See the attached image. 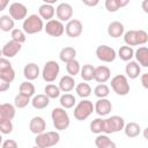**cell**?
Returning a JSON list of instances; mask_svg holds the SVG:
<instances>
[{"label": "cell", "mask_w": 148, "mask_h": 148, "mask_svg": "<svg viewBox=\"0 0 148 148\" xmlns=\"http://www.w3.org/2000/svg\"><path fill=\"white\" fill-rule=\"evenodd\" d=\"M51 118H52L54 128L58 131L67 130L71 124L69 116H68L66 109H64V108H54L51 112Z\"/></svg>", "instance_id": "1"}, {"label": "cell", "mask_w": 148, "mask_h": 148, "mask_svg": "<svg viewBox=\"0 0 148 148\" xmlns=\"http://www.w3.org/2000/svg\"><path fill=\"white\" fill-rule=\"evenodd\" d=\"M44 29V22L37 14H31L23 20L22 30L28 35H35Z\"/></svg>", "instance_id": "2"}, {"label": "cell", "mask_w": 148, "mask_h": 148, "mask_svg": "<svg viewBox=\"0 0 148 148\" xmlns=\"http://www.w3.org/2000/svg\"><path fill=\"white\" fill-rule=\"evenodd\" d=\"M60 141V134L56 131L50 132H43L39 134H36L35 143L38 148H49L52 146H56Z\"/></svg>", "instance_id": "3"}, {"label": "cell", "mask_w": 148, "mask_h": 148, "mask_svg": "<svg viewBox=\"0 0 148 148\" xmlns=\"http://www.w3.org/2000/svg\"><path fill=\"white\" fill-rule=\"evenodd\" d=\"M92 112H94V104H92V102L89 101V99L82 98L76 104V106L74 108L73 114H74V118L76 120L82 121V120H86Z\"/></svg>", "instance_id": "4"}, {"label": "cell", "mask_w": 148, "mask_h": 148, "mask_svg": "<svg viewBox=\"0 0 148 148\" xmlns=\"http://www.w3.org/2000/svg\"><path fill=\"white\" fill-rule=\"evenodd\" d=\"M125 126V120L120 116H111L106 119H103V133L112 134L120 132Z\"/></svg>", "instance_id": "5"}, {"label": "cell", "mask_w": 148, "mask_h": 148, "mask_svg": "<svg viewBox=\"0 0 148 148\" xmlns=\"http://www.w3.org/2000/svg\"><path fill=\"white\" fill-rule=\"evenodd\" d=\"M111 88H112V90L117 95H119V96H126L130 92V89H131L127 76H125L123 74L114 75L111 79Z\"/></svg>", "instance_id": "6"}, {"label": "cell", "mask_w": 148, "mask_h": 148, "mask_svg": "<svg viewBox=\"0 0 148 148\" xmlns=\"http://www.w3.org/2000/svg\"><path fill=\"white\" fill-rule=\"evenodd\" d=\"M60 73V66L57 61L54 60H49L45 62L43 69H42V76L43 80L47 83H51L53 81H56V79L58 77Z\"/></svg>", "instance_id": "7"}, {"label": "cell", "mask_w": 148, "mask_h": 148, "mask_svg": "<svg viewBox=\"0 0 148 148\" xmlns=\"http://www.w3.org/2000/svg\"><path fill=\"white\" fill-rule=\"evenodd\" d=\"M44 30L51 37H61L65 32V25L58 18H51L44 25Z\"/></svg>", "instance_id": "8"}, {"label": "cell", "mask_w": 148, "mask_h": 148, "mask_svg": "<svg viewBox=\"0 0 148 148\" xmlns=\"http://www.w3.org/2000/svg\"><path fill=\"white\" fill-rule=\"evenodd\" d=\"M96 57L103 62H112L117 57V52L113 47L108 45H99L96 49Z\"/></svg>", "instance_id": "9"}, {"label": "cell", "mask_w": 148, "mask_h": 148, "mask_svg": "<svg viewBox=\"0 0 148 148\" xmlns=\"http://www.w3.org/2000/svg\"><path fill=\"white\" fill-rule=\"evenodd\" d=\"M83 25L82 22L77 18H71L67 21V24L65 25V32L71 38H76L82 34Z\"/></svg>", "instance_id": "10"}, {"label": "cell", "mask_w": 148, "mask_h": 148, "mask_svg": "<svg viewBox=\"0 0 148 148\" xmlns=\"http://www.w3.org/2000/svg\"><path fill=\"white\" fill-rule=\"evenodd\" d=\"M9 16L14 20V21H21V20H24L27 17V14H28V8L21 3V2H13L10 6H9Z\"/></svg>", "instance_id": "11"}, {"label": "cell", "mask_w": 148, "mask_h": 148, "mask_svg": "<svg viewBox=\"0 0 148 148\" xmlns=\"http://www.w3.org/2000/svg\"><path fill=\"white\" fill-rule=\"evenodd\" d=\"M56 15H57V18L59 21L67 22L73 16V7L67 2L59 3L58 7L56 8Z\"/></svg>", "instance_id": "12"}, {"label": "cell", "mask_w": 148, "mask_h": 148, "mask_svg": "<svg viewBox=\"0 0 148 148\" xmlns=\"http://www.w3.org/2000/svg\"><path fill=\"white\" fill-rule=\"evenodd\" d=\"M22 49V44L18 43V42H15V40H9L7 42L2 49H1V52H2V56L6 57V58H14Z\"/></svg>", "instance_id": "13"}, {"label": "cell", "mask_w": 148, "mask_h": 148, "mask_svg": "<svg viewBox=\"0 0 148 148\" xmlns=\"http://www.w3.org/2000/svg\"><path fill=\"white\" fill-rule=\"evenodd\" d=\"M111 110H112V104H111V102L106 97L98 98V101L94 105V111L98 116H102V117L108 116L111 112Z\"/></svg>", "instance_id": "14"}, {"label": "cell", "mask_w": 148, "mask_h": 148, "mask_svg": "<svg viewBox=\"0 0 148 148\" xmlns=\"http://www.w3.org/2000/svg\"><path fill=\"white\" fill-rule=\"evenodd\" d=\"M29 130L32 134H39L43 133L46 130V121L44 120L43 117L36 116L34 118H31L30 123H29Z\"/></svg>", "instance_id": "15"}, {"label": "cell", "mask_w": 148, "mask_h": 148, "mask_svg": "<svg viewBox=\"0 0 148 148\" xmlns=\"http://www.w3.org/2000/svg\"><path fill=\"white\" fill-rule=\"evenodd\" d=\"M111 77V71L108 66H98L95 67V73H94V80L98 83H105L109 81Z\"/></svg>", "instance_id": "16"}, {"label": "cell", "mask_w": 148, "mask_h": 148, "mask_svg": "<svg viewBox=\"0 0 148 148\" xmlns=\"http://www.w3.org/2000/svg\"><path fill=\"white\" fill-rule=\"evenodd\" d=\"M16 114L15 105L10 103H2L0 104V121L1 120H13Z\"/></svg>", "instance_id": "17"}, {"label": "cell", "mask_w": 148, "mask_h": 148, "mask_svg": "<svg viewBox=\"0 0 148 148\" xmlns=\"http://www.w3.org/2000/svg\"><path fill=\"white\" fill-rule=\"evenodd\" d=\"M40 74V71H39V67L37 64L35 62H29L24 66L23 68V75L24 77L28 80V81H34L36 80Z\"/></svg>", "instance_id": "18"}, {"label": "cell", "mask_w": 148, "mask_h": 148, "mask_svg": "<svg viewBox=\"0 0 148 148\" xmlns=\"http://www.w3.org/2000/svg\"><path fill=\"white\" fill-rule=\"evenodd\" d=\"M125 28L124 24L119 21H113L108 25V35L113 38H119L124 35Z\"/></svg>", "instance_id": "19"}, {"label": "cell", "mask_w": 148, "mask_h": 148, "mask_svg": "<svg viewBox=\"0 0 148 148\" xmlns=\"http://www.w3.org/2000/svg\"><path fill=\"white\" fill-rule=\"evenodd\" d=\"M31 105L37 109V110H42L49 106L50 104V98L45 95V94H39V95H34L32 98L30 99Z\"/></svg>", "instance_id": "20"}, {"label": "cell", "mask_w": 148, "mask_h": 148, "mask_svg": "<svg viewBox=\"0 0 148 148\" xmlns=\"http://www.w3.org/2000/svg\"><path fill=\"white\" fill-rule=\"evenodd\" d=\"M38 15L42 17V20L49 21V20L53 18V16L56 15V8L53 7V5L43 3L38 8Z\"/></svg>", "instance_id": "21"}, {"label": "cell", "mask_w": 148, "mask_h": 148, "mask_svg": "<svg viewBox=\"0 0 148 148\" xmlns=\"http://www.w3.org/2000/svg\"><path fill=\"white\" fill-rule=\"evenodd\" d=\"M125 72H126L127 77L134 80V79L139 77V75L141 73V66L136 61L130 60V61H127V65L125 67Z\"/></svg>", "instance_id": "22"}, {"label": "cell", "mask_w": 148, "mask_h": 148, "mask_svg": "<svg viewBox=\"0 0 148 148\" xmlns=\"http://www.w3.org/2000/svg\"><path fill=\"white\" fill-rule=\"evenodd\" d=\"M58 87L62 92H69L75 88V80L71 75H64L60 79Z\"/></svg>", "instance_id": "23"}, {"label": "cell", "mask_w": 148, "mask_h": 148, "mask_svg": "<svg viewBox=\"0 0 148 148\" xmlns=\"http://www.w3.org/2000/svg\"><path fill=\"white\" fill-rule=\"evenodd\" d=\"M95 146L97 148H116V143L106 134H97L95 139Z\"/></svg>", "instance_id": "24"}, {"label": "cell", "mask_w": 148, "mask_h": 148, "mask_svg": "<svg viewBox=\"0 0 148 148\" xmlns=\"http://www.w3.org/2000/svg\"><path fill=\"white\" fill-rule=\"evenodd\" d=\"M123 130H124V132H125V135H126L127 138H131V139L139 136L140 133H141V127H140V125L136 124V123H134V121H131V123L125 124V126H124Z\"/></svg>", "instance_id": "25"}, {"label": "cell", "mask_w": 148, "mask_h": 148, "mask_svg": "<svg viewBox=\"0 0 148 148\" xmlns=\"http://www.w3.org/2000/svg\"><path fill=\"white\" fill-rule=\"evenodd\" d=\"M134 57L139 65L148 67V49L146 46H140L136 51H134Z\"/></svg>", "instance_id": "26"}, {"label": "cell", "mask_w": 148, "mask_h": 148, "mask_svg": "<svg viewBox=\"0 0 148 148\" xmlns=\"http://www.w3.org/2000/svg\"><path fill=\"white\" fill-rule=\"evenodd\" d=\"M76 57V50L72 46H66L64 49H61L60 53H59V58L62 62H68L73 59H75Z\"/></svg>", "instance_id": "27"}, {"label": "cell", "mask_w": 148, "mask_h": 148, "mask_svg": "<svg viewBox=\"0 0 148 148\" xmlns=\"http://www.w3.org/2000/svg\"><path fill=\"white\" fill-rule=\"evenodd\" d=\"M59 103L61 105V108L64 109H72L75 103H76V99H75V96L69 94V92H66L61 96H59Z\"/></svg>", "instance_id": "28"}, {"label": "cell", "mask_w": 148, "mask_h": 148, "mask_svg": "<svg viewBox=\"0 0 148 148\" xmlns=\"http://www.w3.org/2000/svg\"><path fill=\"white\" fill-rule=\"evenodd\" d=\"M94 73H95V67L90 64L83 65L80 69V75H81L82 80L86 81V82H89V81L94 80Z\"/></svg>", "instance_id": "29"}, {"label": "cell", "mask_w": 148, "mask_h": 148, "mask_svg": "<svg viewBox=\"0 0 148 148\" xmlns=\"http://www.w3.org/2000/svg\"><path fill=\"white\" fill-rule=\"evenodd\" d=\"M15 21L9 15H1L0 16V30L3 32H9L14 29Z\"/></svg>", "instance_id": "30"}, {"label": "cell", "mask_w": 148, "mask_h": 148, "mask_svg": "<svg viewBox=\"0 0 148 148\" xmlns=\"http://www.w3.org/2000/svg\"><path fill=\"white\" fill-rule=\"evenodd\" d=\"M75 92L79 97L81 98H87L90 96L91 94V87L84 81V82H81V83H77L75 86Z\"/></svg>", "instance_id": "31"}, {"label": "cell", "mask_w": 148, "mask_h": 148, "mask_svg": "<svg viewBox=\"0 0 148 148\" xmlns=\"http://www.w3.org/2000/svg\"><path fill=\"white\" fill-rule=\"evenodd\" d=\"M124 42L128 46H136V45H139L138 30H128V31L124 32Z\"/></svg>", "instance_id": "32"}, {"label": "cell", "mask_w": 148, "mask_h": 148, "mask_svg": "<svg viewBox=\"0 0 148 148\" xmlns=\"http://www.w3.org/2000/svg\"><path fill=\"white\" fill-rule=\"evenodd\" d=\"M118 57L123 61H130V60H132V58L134 57V50H133V47L132 46H128V45L120 46V49L118 50Z\"/></svg>", "instance_id": "33"}, {"label": "cell", "mask_w": 148, "mask_h": 148, "mask_svg": "<svg viewBox=\"0 0 148 148\" xmlns=\"http://www.w3.org/2000/svg\"><path fill=\"white\" fill-rule=\"evenodd\" d=\"M35 91H36L35 86L30 81H24L20 84V94H22V95H25L31 98L35 95Z\"/></svg>", "instance_id": "34"}, {"label": "cell", "mask_w": 148, "mask_h": 148, "mask_svg": "<svg viewBox=\"0 0 148 148\" xmlns=\"http://www.w3.org/2000/svg\"><path fill=\"white\" fill-rule=\"evenodd\" d=\"M80 69H81V65L76 59H73V60L66 62V71H67L68 75L74 77L75 75H77L80 73Z\"/></svg>", "instance_id": "35"}, {"label": "cell", "mask_w": 148, "mask_h": 148, "mask_svg": "<svg viewBox=\"0 0 148 148\" xmlns=\"http://www.w3.org/2000/svg\"><path fill=\"white\" fill-rule=\"evenodd\" d=\"M44 92L51 99V98H58L60 96V94H61V90L59 89L58 86H56L53 83H50L44 88Z\"/></svg>", "instance_id": "36"}, {"label": "cell", "mask_w": 148, "mask_h": 148, "mask_svg": "<svg viewBox=\"0 0 148 148\" xmlns=\"http://www.w3.org/2000/svg\"><path fill=\"white\" fill-rule=\"evenodd\" d=\"M110 94V88L105 84V83H99L95 87L94 89V95L98 98H104V97H108Z\"/></svg>", "instance_id": "37"}, {"label": "cell", "mask_w": 148, "mask_h": 148, "mask_svg": "<svg viewBox=\"0 0 148 148\" xmlns=\"http://www.w3.org/2000/svg\"><path fill=\"white\" fill-rule=\"evenodd\" d=\"M30 103V97H28V96H25V95H22V94H17L16 96H15V98H14V105H15V108H17V109H23V108H25L28 104Z\"/></svg>", "instance_id": "38"}, {"label": "cell", "mask_w": 148, "mask_h": 148, "mask_svg": "<svg viewBox=\"0 0 148 148\" xmlns=\"http://www.w3.org/2000/svg\"><path fill=\"white\" fill-rule=\"evenodd\" d=\"M90 132L94 133V134H99V133H103V119L102 118H96L94 119L90 125Z\"/></svg>", "instance_id": "39"}, {"label": "cell", "mask_w": 148, "mask_h": 148, "mask_svg": "<svg viewBox=\"0 0 148 148\" xmlns=\"http://www.w3.org/2000/svg\"><path fill=\"white\" fill-rule=\"evenodd\" d=\"M10 36H12V39L15 40V42H18V43H24L27 37H25V32L22 30V29H13L10 31Z\"/></svg>", "instance_id": "40"}, {"label": "cell", "mask_w": 148, "mask_h": 148, "mask_svg": "<svg viewBox=\"0 0 148 148\" xmlns=\"http://www.w3.org/2000/svg\"><path fill=\"white\" fill-rule=\"evenodd\" d=\"M13 132V123L12 120H1L0 121V133L1 134H10Z\"/></svg>", "instance_id": "41"}, {"label": "cell", "mask_w": 148, "mask_h": 148, "mask_svg": "<svg viewBox=\"0 0 148 148\" xmlns=\"http://www.w3.org/2000/svg\"><path fill=\"white\" fill-rule=\"evenodd\" d=\"M0 75H1L3 79H6L7 81H9V82L12 83V82L14 81V79H15V71L13 69V67H9V68H7V69L0 72Z\"/></svg>", "instance_id": "42"}, {"label": "cell", "mask_w": 148, "mask_h": 148, "mask_svg": "<svg viewBox=\"0 0 148 148\" xmlns=\"http://www.w3.org/2000/svg\"><path fill=\"white\" fill-rule=\"evenodd\" d=\"M104 6H105V9L108 12H110V13H114L120 8L118 2H117V0H105Z\"/></svg>", "instance_id": "43"}, {"label": "cell", "mask_w": 148, "mask_h": 148, "mask_svg": "<svg viewBox=\"0 0 148 148\" xmlns=\"http://www.w3.org/2000/svg\"><path fill=\"white\" fill-rule=\"evenodd\" d=\"M9 67H12V64H10V61L8 60V58H6V57H3V56L0 57V72L7 69V68H9Z\"/></svg>", "instance_id": "44"}, {"label": "cell", "mask_w": 148, "mask_h": 148, "mask_svg": "<svg viewBox=\"0 0 148 148\" xmlns=\"http://www.w3.org/2000/svg\"><path fill=\"white\" fill-rule=\"evenodd\" d=\"M10 87V82L7 81L6 79H3L1 75H0V92H3V91H7Z\"/></svg>", "instance_id": "45"}, {"label": "cell", "mask_w": 148, "mask_h": 148, "mask_svg": "<svg viewBox=\"0 0 148 148\" xmlns=\"http://www.w3.org/2000/svg\"><path fill=\"white\" fill-rule=\"evenodd\" d=\"M1 147L2 148H17V142L12 139H8L1 143Z\"/></svg>", "instance_id": "46"}, {"label": "cell", "mask_w": 148, "mask_h": 148, "mask_svg": "<svg viewBox=\"0 0 148 148\" xmlns=\"http://www.w3.org/2000/svg\"><path fill=\"white\" fill-rule=\"evenodd\" d=\"M82 2L88 7H96L99 3V0H82Z\"/></svg>", "instance_id": "47"}, {"label": "cell", "mask_w": 148, "mask_h": 148, "mask_svg": "<svg viewBox=\"0 0 148 148\" xmlns=\"http://www.w3.org/2000/svg\"><path fill=\"white\" fill-rule=\"evenodd\" d=\"M140 79H141V83H142L143 88L147 89L148 88V73H143Z\"/></svg>", "instance_id": "48"}, {"label": "cell", "mask_w": 148, "mask_h": 148, "mask_svg": "<svg viewBox=\"0 0 148 148\" xmlns=\"http://www.w3.org/2000/svg\"><path fill=\"white\" fill-rule=\"evenodd\" d=\"M8 3H9V0H0V12L5 10Z\"/></svg>", "instance_id": "49"}, {"label": "cell", "mask_w": 148, "mask_h": 148, "mask_svg": "<svg viewBox=\"0 0 148 148\" xmlns=\"http://www.w3.org/2000/svg\"><path fill=\"white\" fill-rule=\"evenodd\" d=\"M130 1H131V0H117V2H118V5H119L120 8H121V7H126V6L130 3Z\"/></svg>", "instance_id": "50"}, {"label": "cell", "mask_w": 148, "mask_h": 148, "mask_svg": "<svg viewBox=\"0 0 148 148\" xmlns=\"http://www.w3.org/2000/svg\"><path fill=\"white\" fill-rule=\"evenodd\" d=\"M147 3H148V0H143V1H142V9H143V12H145V13H148Z\"/></svg>", "instance_id": "51"}, {"label": "cell", "mask_w": 148, "mask_h": 148, "mask_svg": "<svg viewBox=\"0 0 148 148\" xmlns=\"http://www.w3.org/2000/svg\"><path fill=\"white\" fill-rule=\"evenodd\" d=\"M58 0H43V2L44 3H49V5H53V3H56Z\"/></svg>", "instance_id": "52"}, {"label": "cell", "mask_w": 148, "mask_h": 148, "mask_svg": "<svg viewBox=\"0 0 148 148\" xmlns=\"http://www.w3.org/2000/svg\"><path fill=\"white\" fill-rule=\"evenodd\" d=\"M1 143H2V135H1V133H0V147H1Z\"/></svg>", "instance_id": "53"}, {"label": "cell", "mask_w": 148, "mask_h": 148, "mask_svg": "<svg viewBox=\"0 0 148 148\" xmlns=\"http://www.w3.org/2000/svg\"><path fill=\"white\" fill-rule=\"evenodd\" d=\"M0 57H2V52H1V50H0Z\"/></svg>", "instance_id": "54"}]
</instances>
